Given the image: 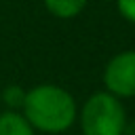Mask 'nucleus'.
<instances>
[{"mask_svg": "<svg viewBox=\"0 0 135 135\" xmlns=\"http://www.w3.org/2000/svg\"><path fill=\"white\" fill-rule=\"evenodd\" d=\"M103 84L105 91L118 99L135 97V51H122L105 63Z\"/></svg>", "mask_w": 135, "mask_h": 135, "instance_id": "nucleus-3", "label": "nucleus"}, {"mask_svg": "<svg viewBox=\"0 0 135 135\" xmlns=\"http://www.w3.org/2000/svg\"><path fill=\"white\" fill-rule=\"evenodd\" d=\"M25 120L32 129H38L46 135L65 133L76 122V101L72 93L57 84H38L25 93V101L21 108Z\"/></svg>", "mask_w": 135, "mask_h": 135, "instance_id": "nucleus-1", "label": "nucleus"}, {"mask_svg": "<svg viewBox=\"0 0 135 135\" xmlns=\"http://www.w3.org/2000/svg\"><path fill=\"white\" fill-rule=\"evenodd\" d=\"M82 135H122L127 129V114L118 97L108 91L93 93L80 110Z\"/></svg>", "mask_w": 135, "mask_h": 135, "instance_id": "nucleus-2", "label": "nucleus"}, {"mask_svg": "<svg viewBox=\"0 0 135 135\" xmlns=\"http://www.w3.org/2000/svg\"><path fill=\"white\" fill-rule=\"evenodd\" d=\"M42 2L51 15L59 19H72L84 11L89 0H42Z\"/></svg>", "mask_w": 135, "mask_h": 135, "instance_id": "nucleus-5", "label": "nucleus"}, {"mask_svg": "<svg viewBox=\"0 0 135 135\" xmlns=\"http://www.w3.org/2000/svg\"><path fill=\"white\" fill-rule=\"evenodd\" d=\"M116 8L122 19L135 23V0H116Z\"/></svg>", "mask_w": 135, "mask_h": 135, "instance_id": "nucleus-7", "label": "nucleus"}, {"mask_svg": "<svg viewBox=\"0 0 135 135\" xmlns=\"http://www.w3.org/2000/svg\"><path fill=\"white\" fill-rule=\"evenodd\" d=\"M0 135H34V129L21 112L6 110L0 114Z\"/></svg>", "mask_w": 135, "mask_h": 135, "instance_id": "nucleus-4", "label": "nucleus"}, {"mask_svg": "<svg viewBox=\"0 0 135 135\" xmlns=\"http://www.w3.org/2000/svg\"><path fill=\"white\" fill-rule=\"evenodd\" d=\"M25 93H27V91H23V89H21V86H17V84L6 86V89L2 91V101L8 105V110L17 112V110H21V108H23Z\"/></svg>", "mask_w": 135, "mask_h": 135, "instance_id": "nucleus-6", "label": "nucleus"}]
</instances>
